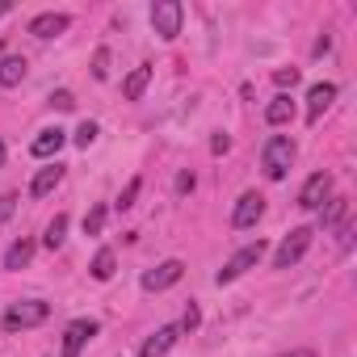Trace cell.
Masks as SVG:
<instances>
[{
	"instance_id": "5bb4252c",
	"label": "cell",
	"mask_w": 357,
	"mask_h": 357,
	"mask_svg": "<svg viewBox=\"0 0 357 357\" xmlns=\"http://www.w3.org/2000/svg\"><path fill=\"white\" fill-rule=\"evenodd\" d=\"M332 97H336V84H328V80L324 84H311V93H307V118L319 122V114L332 105Z\"/></svg>"
},
{
	"instance_id": "cb8c5ba5",
	"label": "cell",
	"mask_w": 357,
	"mask_h": 357,
	"mask_svg": "<svg viewBox=\"0 0 357 357\" xmlns=\"http://www.w3.org/2000/svg\"><path fill=\"white\" fill-rule=\"evenodd\" d=\"M93 76H97V80L109 76V51H105V47H97V55H93Z\"/></svg>"
},
{
	"instance_id": "5b68a950",
	"label": "cell",
	"mask_w": 357,
	"mask_h": 357,
	"mask_svg": "<svg viewBox=\"0 0 357 357\" xmlns=\"http://www.w3.org/2000/svg\"><path fill=\"white\" fill-rule=\"evenodd\" d=\"M311 227H294L282 244H278V252H273V269H290V265H298L303 257H307V248H311Z\"/></svg>"
},
{
	"instance_id": "8fae6325",
	"label": "cell",
	"mask_w": 357,
	"mask_h": 357,
	"mask_svg": "<svg viewBox=\"0 0 357 357\" xmlns=\"http://www.w3.org/2000/svg\"><path fill=\"white\" fill-rule=\"evenodd\" d=\"M68 26H72L68 13H38V17L30 22V34H34V38H59Z\"/></svg>"
},
{
	"instance_id": "e0dca14e",
	"label": "cell",
	"mask_w": 357,
	"mask_h": 357,
	"mask_svg": "<svg viewBox=\"0 0 357 357\" xmlns=\"http://www.w3.org/2000/svg\"><path fill=\"white\" fill-rule=\"evenodd\" d=\"M22 80H26V59H22V55L0 59V84H5V89H17Z\"/></svg>"
},
{
	"instance_id": "7402d4cb",
	"label": "cell",
	"mask_w": 357,
	"mask_h": 357,
	"mask_svg": "<svg viewBox=\"0 0 357 357\" xmlns=\"http://www.w3.org/2000/svg\"><path fill=\"white\" fill-rule=\"evenodd\" d=\"M101 227H105V206H93L84 215V236H101Z\"/></svg>"
},
{
	"instance_id": "603a6c76",
	"label": "cell",
	"mask_w": 357,
	"mask_h": 357,
	"mask_svg": "<svg viewBox=\"0 0 357 357\" xmlns=\"http://www.w3.org/2000/svg\"><path fill=\"white\" fill-rule=\"evenodd\" d=\"M139 190H143V181L135 176V181L122 190V198H118V211H130V206H135V198H139Z\"/></svg>"
},
{
	"instance_id": "4316f807",
	"label": "cell",
	"mask_w": 357,
	"mask_h": 357,
	"mask_svg": "<svg viewBox=\"0 0 357 357\" xmlns=\"http://www.w3.org/2000/svg\"><path fill=\"white\" fill-rule=\"evenodd\" d=\"M51 105H55V109H72V105H76V97H72L68 89H59V93H51Z\"/></svg>"
},
{
	"instance_id": "30bf717a",
	"label": "cell",
	"mask_w": 357,
	"mask_h": 357,
	"mask_svg": "<svg viewBox=\"0 0 357 357\" xmlns=\"http://www.w3.org/2000/svg\"><path fill=\"white\" fill-rule=\"evenodd\" d=\"M261 215H265V198H261V194H244V198L236 202V211H231V227L248 231V227H257Z\"/></svg>"
},
{
	"instance_id": "6da1fadb",
	"label": "cell",
	"mask_w": 357,
	"mask_h": 357,
	"mask_svg": "<svg viewBox=\"0 0 357 357\" xmlns=\"http://www.w3.org/2000/svg\"><path fill=\"white\" fill-rule=\"evenodd\" d=\"M290 164H294V143H290V135H269L265 147H261V168H265V176H269V181H282V176L290 172Z\"/></svg>"
},
{
	"instance_id": "836d02e7",
	"label": "cell",
	"mask_w": 357,
	"mask_h": 357,
	"mask_svg": "<svg viewBox=\"0 0 357 357\" xmlns=\"http://www.w3.org/2000/svg\"><path fill=\"white\" fill-rule=\"evenodd\" d=\"M5 13H9V5H5V0H0V17H5Z\"/></svg>"
},
{
	"instance_id": "7c38bea8",
	"label": "cell",
	"mask_w": 357,
	"mask_h": 357,
	"mask_svg": "<svg viewBox=\"0 0 357 357\" xmlns=\"http://www.w3.org/2000/svg\"><path fill=\"white\" fill-rule=\"evenodd\" d=\"M68 143V130H59V126H47V130H38V139L30 143V151L38 155V160H51V155H59V147Z\"/></svg>"
},
{
	"instance_id": "d6a6232c",
	"label": "cell",
	"mask_w": 357,
	"mask_h": 357,
	"mask_svg": "<svg viewBox=\"0 0 357 357\" xmlns=\"http://www.w3.org/2000/svg\"><path fill=\"white\" fill-rule=\"evenodd\" d=\"M286 357H311V353H307V349H298V353H286Z\"/></svg>"
},
{
	"instance_id": "4fadbf2b",
	"label": "cell",
	"mask_w": 357,
	"mask_h": 357,
	"mask_svg": "<svg viewBox=\"0 0 357 357\" xmlns=\"http://www.w3.org/2000/svg\"><path fill=\"white\" fill-rule=\"evenodd\" d=\"M63 181V164H47V168H38L34 172V181H30V194L34 198H47V194H55V185Z\"/></svg>"
},
{
	"instance_id": "ba28073f",
	"label": "cell",
	"mask_w": 357,
	"mask_h": 357,
	"mask_svg": "<svg viewBox=\"0 0 357 357\" xmlns=\"http://www.w3.org/2000/svg\"><path fill=\"white\" fill-rule=\"evenodd\" d=\"M97 336V324L93 319H72L63 328V357H80V349Z\"/></svg>"
},
{
	"instance_id": "7a4b0ae2",
	"label": "cell",
	"mask_w": 357,
	"mask_h": 357,
	"mask_svg": "<svg viewBox=\"0 0 357 357\" xmlns=\"http://www.w3.org/2000/svg\"><path fill=\"white\" fill-rule=\"evenodd\" d=\"M181 22H185V9H181V0H155L151 5V30L172 43L176 34H181Z\"/></svg>"
},
{
	"instance_id": "2e32d148",
	"label": "cell",
	"mask_w": 357,
	"mask_h": 357,
	"mask_svg": "<svg viewBox=\"0 0 357 357\" xmlns=\"http://www.w3.org/2000/svg\"><path fill=\"white\" fill-rule=\"evenodd\" d=\"M147 84H151V68H147V63H139V68L126 76V84H122V97H126V101H139Z\"/></svg>"
},
{
	"instance_id": "277c9868",
	"label": "cell",
	"mask_w": 357,
	"mask_h": 357,
	"mask_svg": "<svg viewBox=\"0 0 357 357\" xmlns=\"http://www.w3.org/2000/svg\"><path fill=\"white\" fill-rule=\"evenodd\" d=\"M47 315H51V303H43V298H26V303H17V307L5 311V328H9V332H26V328H38Z\"/></svg>"
},
{
	"instance_id": "52a82bcc",
	"label": "cell",
	"mask_w": 357,
	"mask_h": 357,
	"mask_svg": "<svg viewBox=\"0 0 357 357\" xmlns=\"http://www.w3.org/2000/svg\"><path fill=\"white\" fill-rule=\"evenodd\" d=\"M328 198H332V176L328 172H311L307 185H303V194H298V206L303 211H319Z\"/></svg>"
},
{
	"instance_id": "9c48e42d",
	"label": "cell",
	"mask_w": 357,
	"mask_h": 357,
	"mask_svg": "<svg viewBox=\"0 0 357 357\" xmlns=\"http://www.w3.org/2000/svg\"><path fill=\"white\" fill-rule=\"evenodd\" d=\"M176 340H181V324H164V328H155L147 340H143V349H139V357H164Z\"/></svg>"
},
{
	"instance_id": "f1b7e54d",
	"label": "cell",
	"mask_w": 357,
	"mask_h": 357,
	"mask_svg": "<svg viewBox=\"0 0 357 357\" xmlns=\"http://www.w3.org/2000/svg\"><path fill=\"white\" fill-rule=\"evenodd\" d=\"M194 190V172H181L176 176V194H190Z\"/></svg>"
},
{
	"instance_id": "8992f818",
	"label": "cell",
	"mask_w": 357,
	"mask_h": 357,
	"mask_svg": "<svg viewBox=\"0 0 357 357\" xmlns=\"http://www.w3.org/2000/svg\"><path fill=\"white\" fill-rule=\"evenodd\" d=\"M181 278H185V265L172 257V261H160L155 269H147V273H143V290H147V294H160V290L176 286Z\"/></svg>"
},
{
	"instance_id": "3957f363",
	"label": "cell",
	"mask_w": 357,
	"mask_h": 357,
	"mask_svg": "<svg viewBox=\"0 0 357 357\" xmlns=\"http://www.w3.org/2000/svg\"><path fill=\"white\" fill-rule=\"evenodd\" d=\"M261 261H265V240H257V244H244V248H240V252H236V257H231V261L219 269V273H215V282H219V286H227V282L244 278L248 269H257Z\"/></svg>"
},
{
	"instance_id": "44dd1931",
	"label": "cell",
	"mask_w": 357,
	"mask_h": 357,
	"mask_svg": "<svg viewBox=\"0 0 357 357\" xmlns=\"http://www.w3.org/2000/svg\"><path fill=\"white\" fill-rule=\"evenodd\" d=\"M63 240H68V215H55V219L47 223V236H43V244H47V248H59Z\"/></svg>"
},
{
	"instance_id": "9a60e30c",
	"label": "cell",
	"mask_w": 357,
	"mask_h": 357,
	"mask_svg": "<svg viewBox=\"0 0 357 357\" xmlns=\"http://www.w3.org/2000/svg\"><path fill=\"white\" fill-rule=\"evenodd\" d=\"M294 118V101H290V93H278L269 105H265V122L269 126H286Z\"/></svg>"
},
{
	"instance_id": "e575fe53",
	"label": "cell",
	"mask_w": 357,
	"mask_h": 357,
	"mask_svg": "<svg viewBox=\"0 0 357 357\" xmlns=\"http://www.w3.org/2000/svg\"><path fill=\"white\" fill-rule=\"evenodd\" d=\"M0 164H5V143H0Z\"/></svg>"
},
{
	"instance_id": "ac0fdd59",
	"label": "cell",
	"mask_w": 357,
	"mask_h": 357,
	"mask_svg": "<svg viewBox=\"0 0 357 357\" xmlns=\"http://www.w3.org/2000/svg\"><path fill=\"white\" fill-rule=\"evenodd\" d=\"M34 257V240H17L9 252H5V269H26Z\"/></svg>"
},
{
	"instance_id": "d6986e66",
	"label": "cell",
	"mask_w": 357,
	"mask_h": 357,
	"mask_svg": "<svg viewBox=\"0 0 357 357\" xmlns=\"http://www.w3.org/2000/svg\"><path fill=\"white\" fill-rule=\"evenodd\" d=\"M114 265H118V261H114V252H109V248H101V252L93 257V265H89V273H93L97 282H109V278H114Z\"/></svg>"
},
{
	"instance_id": "ffe728a7",
	"label": "cell",
	"mask_w": 357,
	"mask_h": 357,
	"mask_svg": "<svg viewBox=\"0 0 357 357\" xmlns=\"http://www.w3.org/2000/svg\"><path fill=\"white\" fill-rule=\"evenodd\" d=\"M344 211H349V202H344V198H328V206H319V227L340 223V219H344Z\"/></svg>"
},
{
	"instance_id": "484cf974",
	"label": "cell",
	"mask_w": 357,
	"mask_h": 357,
	"mask_svg": "<svg viewBox=\"0 0 357 357\" xmlns=\"http://www.w3.org/2000/svg\"><path fill=\"white\" fill-rule=\"evenodd\" d=\"M13 211H17V194H5V198H0V223H9Z\"/></svg>"
},
{
	"instance_id": "f546056e",
	"label": "cell",
	"mask_w": 357,
	"mask_h": 357,
	"mask_svg": "<svg viewBox=\"0 0 357 357\" xmlns=\"http://www.w3.org/2000/svg\"><path fill=\"white\" fill-rule=\"evenodd\" d=\"M227 147H231V139H227V135H215V139H211V151H227Z\"/></svg>"
},
{
	"instance_id": "1f68e13d",
	"label": "cell",
	"mask_w": 357,
	"mask_h": 357,
	"mask_svg": "<svg viewBox=\"0 0 357 357\" xmlns=\"http://www.w3.org/2000/svg\"><path fill=\"white\" fill-rule=\"evenodd\" d=\"M294 80H298V72H294V68H290V72H278V84H282V89H286V84H294Z\"/></svg>"
},
{
	"instance_id": "83f0119b",
	"label": "cell",
	"mask_w": 357,
	"mask_h": 357,
	"mask_svg": "<svg viewBox=\"0 0 357 357\" xmlns=\"http://www.w3.org/2000/svg\"><path fill=\"white\" fill-rule=\"evenodd\" d=\"M198 324H202V315H198V307L190 303V307H185V319H181V328H190V332H194Z\"/></svg>"
},
{
	"instance_id": "d4e9b609",
	"label": "cell",
	"mask_w": 357,
	"mask_h": 357,
	"mask_svg": "<svg viewBox=\"0 0 357 357\" xmlns=\"http://www.w3.org/2000/svg\"><path fill=\"white\" fill-rule=\"evenodd\" d=\"M93 139H97V122H80L76 126V147H93Z\"/></svg>"
},
{
	"instance_id": "4dcf8cb0",
	"label": "cell",
	"mask_w": 357,
	"mask_h": 357,
	"mask_svg": "<svg viewBox=\"0 0 357 357\" xmlns=\"http://www.w3.org/2000/svg\"><path fill=\"white\" fill-rule=\"evenodd\" d=\"M349 244H353V223H344V227H340V248L349 252Z\"/></svg>"
}]
</instances>
